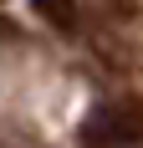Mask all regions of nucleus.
Listing matches in <instances>:
<instances>
[{"instance_id":"1","label":"nucleus","mask_w":143,"mask_h":148,"mask_svg":"<svg viewBox=\"0 0 143 148\" xmlns=\"http://www.w3.org/2000/svg\"><path fill=\"white\" fill-rule=\"evenodd\" d=\"M87 148H138L143 143V97H118L87 112L82 123Z\"/></svg>"},{"instance_id":"2","label":"nucleus","mask_w":143,"mask_h":148,"mask_svg":"<svg viewBox=\"0 0 143 148\" xmlns=\"http://www.w3.org/2000/svg\"><path fill=\"white\" fill-rule=\"evenodd\" d=\"M36 15H46L61 36H77V0H31Z\"/></svg>"},{"instance_id":"3","label":"nucleus","mask_w":143,"mask_h":148,"mask_svg":"<svg viewBox=\"0 0 143 148\" xmlns=\"http://www.w3.org/2000/svg\"><path fill=\"white\" fill-rule=\"evenodd\" d=\"M113 5H118L123 15H138V0H113Z\"/></svg>"}]
</instances>
